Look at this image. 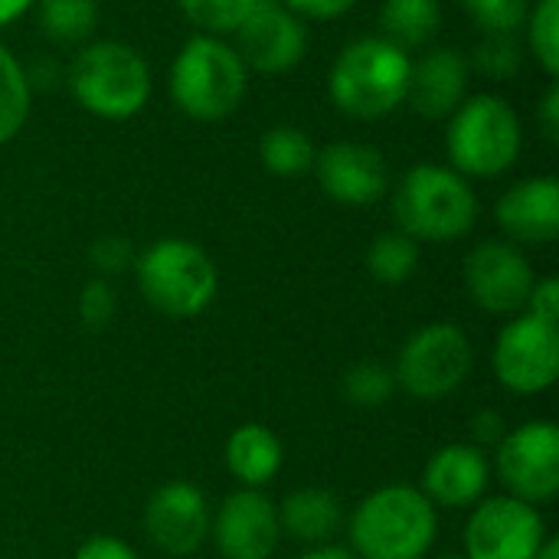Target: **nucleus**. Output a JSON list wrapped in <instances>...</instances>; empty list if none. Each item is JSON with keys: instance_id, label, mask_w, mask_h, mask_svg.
Listing matches in <instances>:
<instances>
[{"instance_id": "obj_1", "label": "nucleus", "mask_w": 559, "mask_h": 559, "mask_svg": "<svg viewBox=\"0 0 559 559\" xmlns=\"http://www.w3.org/2000/svg\"><path fill=\"white\" fill-rule=\"evenodd\" d=\"M436 534V504L409 485L377 488L350 514V554L357 559H423Z\"/></svg>"}, {"instance_id": "obj_2", "label": "nucleus", "mask_w": 559, "mask_h": 559, "mask_svg": "<svg viewBox=\"0 0 559 559\" xmlns=\"http://www.w3.org/2000/svg\"><path fill=\"white\" fill-rule=\"evenodd\" d=\"M413 56L383 36H360L347 43L328 79L331 102L337 111L357 121H377L406 105Z\"/></svg>"}, {"instance_id": "obj_3", "label": "nucleus", "mask_w": 559, "mask_h": 559, "mask_svg": "<svg viewBox=\"0 0 559 559\" xmlns=\"http://www.w3.org/2000/svg\"><path fill=\"white\" fill-rule=\"evenodd\" d=\"M66 85L88 115L124 121L147 105L154 79L147 59L134 46L121 39H98L75 49L66 66Z\"/></svg>"}, {"instance_id": "obj_4", "label": "nucleus", "mask_w": 559, "mask_h": 559, "mask_svg": "<svg viewBox=\"0 0 559 559\" xmlns=\"http://www.w3.org/2000/svg\"><path fill=\"white\" fill-rule=\"evenodd\" d=\"M393 219L416 242H455L478 223L472 180L445 164H416L393 190Z\"/></svg>"}, {"instance_id": "obj_5", "label": "nucleus", "mask_w": 559, "mask_h": 559, "mask_svg": "<svg viewBox=\"0 0 559 559\" xmlns=\"http://www.w3.org/2000/svg\"><path fill=\"white\" fill-rule=\"evenodd\" d=\"M249 92V69L223 36H190L170 66V98L193 121L229 118Z\"/></svg>"}, {"instance_id": "obj_6", "label": "nucleus", "mask_w": 559, "mask_h": 559, "mask_svg": "<svg viewBox=\"0 0 559 559\" xmlns=\"http://www.w3.org/2000/svg\"><path fill=\"white\" fill-rule=\"evenodd\" d=\"M524 147V128L508 98L481 92L468 95L445 128L449 167L465 180H495L508 174Z\"/></svg>"}, {"instance_id": "obj_7", "label": "nucleus", "mask_w": 559, "mask_h": 559, "mask_svg": "<svg viewBox=\"0 0 559 559\" xmlns=\"http://www.w3.org/2000/svg\"><path fill=\"white\" fill-rule=\"evenodd\" d=\"M134 275L147 305L167 318H197L219 292V272L210 252L174 236L147 246L134 259Z\"/></svg>"}, {"instance_id": "obj_8", "label": "nucleus", "mask_w": 559, "mask_h": 559, "mask_svg": "<svg viewBox=\"0 0 559 559\" xmlns=\"http://www.w3.org/2000/svg\"><path fill=\"white\" fill-rule=\"evenodd\" d=\"M475 367V350L468 334L459 324L436 321L419 328L396 357V386H403L413 400L436 403L462 390Z\"/></svg>"}, {"instance_id": "obj_9", "label": "nucleus", "mask_w": 559, "mask_h": 559, "mask_svg": "<svg viewBox=\"0 0 559 559\" xmlns=\"http://www.w3.org/2000/svg\"><path fill=\"white\" fill-rule=\"evenodd\" d=\"M491 472L511 498L524 504H550L559 495V429L550 419H534L511 429L495 449Z\"/></svg>"}, {"instance_id": "obj_10", "label": "nucleus", "mask_w": 559, "mask_h": 559, "mask_svg": "<svg viewBox=\"0 0 559 559\" xmlns=\"http://www.w3.org/2000/svg\"><path fill=\"white\" fill-rule=\"evenodd\" d=\"M495 377L518 396H537L559 377V331L531 314L511 318L495 341Z\"/></svg>"}, {"instance_id": "obj_11", "label": "nucleus", "mask_w": 559, "mask_h": 559, "mask_svg": "<svg viewBox=\"0 0 559 559\" xmlns=\"http://www.w3.org/2000/svg\"><path fill=\"white\" fill-rule=\"evenodd\" d=\"M544 544L540 511L511 495L478 501L465 524V559H537Z\"/></svg>"}, {"instance_id": "obj_12", "label": "nucleus", "mask_w": 559, "mask_h": 559, "mask_svg": "<svg viewBox=\"0 0 559 559\" xmlns=\"http://www.w3.org/2000/svg\"><path fill=\"white\" fill-rule=\"evenodd\" d=\"M233 36L246 69L262 75H285L308 52V26L282 0H255Z\"/></svg>"}, {"instance_id": "obj_13", "label": "nucleus", "mask_w": 559, "mask_h": 559, "mask_svg": "<svg viewBox=\"0 0 559 559\" xmlns=\"http://www.w3.org/2000/svg\"><path fill=\"white\" fill-rule=\"evenodd\" d=\"M537 275L521 246L508 239H488L465 259V288L472 301L498 318L518 314L527 305Z\"/></svg>"}, {"instance_id": "obj_14", "label": "nucleus", "mask_w": 559, "mask_h": 559, "mask_svg": "<svg viewBox=\"0 0 559 559\" xmlns=\"http://www.w3.org/2000/svg\"><path fill=\"white\" fill-rule=\"evenodd\" d=\"M210 537L223 559H272L282 540L278 504L259 488H239L213 514Z\"/></svg>"}, {"instance_id": "obj_15", "label": "nucleus", "mask_w": 559, "mask_h": 559, "mask_svg": "<svg viewBox=\"0 0 559 559\" xmlns=\"http://www.w3.org/2000/svg\"><path fill=\"white\" fill-rule=\"evenodd\" d=\"M210 501L190 481L160 485L144 508V531L151 544L167 557H190L210 537Z\"/></svg>"}, {"instance_id": "obj_16", "label": "nucleus", "mask_w": 559, "mask_h": 559, "mask_svg": "<svg viewBox=\"0 0 559 559\" xmlns=\"http://www.w3.org/2000/svg\"><path fill=\"white\" fill-rule=\"evenodd\" d=\"M321 190L341 206H373L390 190L386 157L364 141H334L314 157Z\"/></svg>"}, {"instance_id": "obj_17", "label": "nucleus", "mask_w": 559, "mask_h": 559, "mask_svg": "<svg viewBox=\"0 0 559 559\" xmlns=\"http://www.w3.org/2000/svg\"><path fill=\"white\" fill-rule=\"evenodd\" d=\"M472 66L468 56L452 46H432L409 69V92L406 102L416 115L429 121L452 118L455 108L468 98Z\"/></svg>"}, {"instance_id": "obj_18", "label": "nucleus", "mask_w": 559, "mask_h": 559, "mask_svg": "<svg viewBox=\"0 0 559 559\" xmlns=\"http://www.w3.org/2000/svg\"><path fill=\"white\" fill-rule=\"evenodd\" d=\"M491 485V462L472 442L442 445L423 468V495L436 508H475Z\"/></svg>"}, {"instance_id": "obj_19", "label": "nucleus", "mask_w": 559, "mask_h": 559, "mask_svg": "<svg viewBox=\"0 0 559 559\" xmlns=\"http://www.w3.org/2000/svg\"><path fill=\"white\" fill-rule=\"evenodd\" d=\"M495 219L514 246H550L559 239L557 177H527L501 193Z\"/></svg>"}, {"instance_id": "obj_20", "label": "nucleus", "mask_w": 559, "mask_h": 559, "mask_svg": "<svg viewBox=\"0 0 559 559\" xmlns=\"http://www.w3.org/2000/svg\"><path fill=\"white\" fill-rule=\"evenodd\" d=\"M347 524L344 504L328 488H298L278 504V527L298 544L324 547Z\"/></svg>"}, {"instance_id": "obj_21", "label": "nucleus", "mask_w": 559, "mask_h": 559, "mask_svg": "<svg viewBox=\"0 0 559 559\" xmlns=\"http://www.w3.org/2000/svg\"><path fill=\"white\" fill-rule=\"evenodd\" d=\"M285 462L282 439L262 426V423H246L239 426L229 442H226V468L242 488H265Z\"/></svg>"}, {"instance_id": "obj_22", "label": "nucleus", "mask_w": 559, "mask_h": 559, "mask_svg": "<svg viewBox=\"0 0 559 559\" xmlns=\"http://www.w3.org/2000/svg\"><path fill=\"white\" fill-rule=\"evenodd\" d=\"M442 0H383L380 36L400 46L403 52L426 49L442 29Z\"/></svg>"}, {"instance_id": "obj_23", "label": "nucleus", "mask_w": 559, "mask_h": 559, "mask_svg": "<svg viewBox=\"0 0 559 559\" xmlns=\"http://www.w3.org/2000/svg\"><path fill=\"white\" fill-rule=\"evenodd\" d=\"M314 157H318L314 141L295 124L269 128L259 141V160L275 177H301L314 167Z\"/></svg>"}, {"instance_id": "obj_24", "label": "nucleus", "mask_w": 559, "mask_h": 559, "mask_svg": "<svg viewBox=\"0 0 559 559\" xmlns=\"http://www.w3.org/2000/svg\"><path fill=\"white\" fill-rule=\"evenodd\" d=\"M33 108V85L23 62L0 43V144L13 141Z\"/></svg>"}, {"instance_id": "obj_25", "label": "nucleus", "mask_w": 559, "mask_h": 559, "mask_svg": "<svg viewBox=\"0 0 559 559\" xmlns=\"http://www.w3.org/2000/svg\"><path fill=\"white\" fill-rule=\"evenodd\" d=\"M419 242L400 229L383 233L370 242L367 249V272L380 282V285H403L416 275L419 269Z\"/></svg>"}, {"instance_id": "obj_26", "label": "nucleus", "mask_w": 559, "mask_h": 559, "mask_svg": "<svg viewBox=\"0 0 559 559\" xmlns=\"http://www.w3.org/2000/svg\"><path fill=\"white\" fill-rule=\"evenodd\" d=\"M33 7L52 43H85L98 26V0H36Z\"/></svg>"}, {"instance_id": "obj_27", "label": "nucleus", "mask_w": 559, "mask_h": 559, "mask_svg": "<svg viewBox=\"0 0 559 559\" xmlns=\"http://www.w3.org/2000/svg\"><path fill=\"white\" fill-rule=\"evenodd\" d=\"M344 400L357 409H380L393 400L396 393V373L386 364L377 360H360L354 364L344 380H341Z\"/></svg>"}, {"instance_id": "obj_28", "label": "nucleus", "mask_w": 559, "mask_h": 559, "mask_svg": "<svg viewBox=\"0 0 559 559\" xmlns=\"http://www.w3.org/2000/svg\"><path fill=\"white\" fill-rule=\"evenodd\" d=\"M468 66L478 69V72H481L485 79H491V82L518 79L521 69H524V46H521V36H518V33H485L481 43L475 46Z\"/></svg>"}, {"instance_id": "obj_29", "label": "nucleus", "mask_w": 559, "mask_h": 559, "mask_svg": "<svg viewBox=\"0 0 559 559\" xmlns=\"http://www.w3.org/2000/svg\"><path fill=\"white\" fill-rule=\"evenodd\" d=\"M527 43L540 69L557 79L559 75V0H537L527 13Z\"/></svg>"}, {"instance_id": "obj_30", "label": "nucleus", "mask_w": 559, "mask_h": 559, "mask_svg": "<svg viewBox=\"0 0 559 559\" xmlns=\"http://www.w3.org/2000/svg\"><path fill=\"white\" fill-rule=\"evenodd\" d=\"M255 0H177L180 13L206 36L236 33Z\"/></svg>"}, {"instance_id": "obj_31", "label": "nucleus", "mask_w": 559, "mask_h": 559, "mask_svg": "<svg viewBox=\"0 0 559 559\" xmlns=\"http://www.w3.org/2000/svg\"><path fill=\"white\" fill-rule=\"evenodd\" d=\"M481 33H521L531 0H459Z\"/></svg>"}, {"instance_id": "obj_32", "label": "nucleus", "mask_w": 559, "mask_h": 559, "mask_svg": "<svg viewBox=\"0 0 559 559\" xmlns=\"http://www.w3.org/2000/svg\"><path fill=\"white\" fill-rule=\"evenodd\" d=\"M115 314V292L105 278H95L88 282L82 292H79V321L88 328V331H102Z\"/></svg>"}, {"instance_id": "obj_33", "label": "nucleus", "mask_w": 559, "mask_h": 559, "mask_svg": "<svg viewBox=\"0 0 559 559\" xmlns=\"http://www.w3.org/2000/svg\"><path fill=\"white\" fill-rule=\"evenodd\" d=\"M88 259L92 265L102 272V275H121L134 265V249L124 236H102L92 249H88Z\"/></svg>"}, {"instance_id": "obj_34", "label": "nucleus", "mask_w": 559, "mask_h": 559, "mask_svg": "<svg viewBox=\"0 0 559 559\" xmlns=\"http://www.w3.org/2000/svg\"><path fill=\"white\" fill-rule=\"evenodd\" d=\"M524 311L544 324H559V282L557 278H537L531 295H527V305Z\"/></svg>"}, {"instance_id": "obj_35", "label": "nucleus", "mask_w": 559, "mask_h": 559, "mask_svg": "<svg viewBox=\"0 0 559 559\" xmlns=\"http://www.w3.org/2000/svg\"><path fill=\"white\" fill-rule=\"evenodd\" d=\"M301 20H341L357 7V0H282Z\"/></svg>"}, {"instance_id": "obj_36", "label": "nucleus", "mask_w": 559, "mask_h": 559, "mask_svg": "<svg viewBox=\"0 0 559 559\" xmlns=\"http://www.w3.org/2000/svg\"><path fill=\"white\" fill-rule=\"evenodd\" d=\"M472 436H475V442L472 445H478V449H488V445H501V439L508 436V423L501 419V413H495V409H481L475 419H472Z\"/></svg>"}, {"instance_id": "obj_37", "label": "nucleus", "mask_w": 559, "mask_h": 559, "mask_svg": "<svg viewBox=\"0 0 559 559\" xmlns=\"http://www.w3.org/2000/svg\"><path fill=\"white\" fill-rule=\"evenodd\" d=\"M72 559H138V554L118 537H88Z\"/></svg>"}, {"instance_id": "obj_38", "label": "nucleus", "mask_w": 559, "mask_h": 559, "mask_svg": "<svg viewBox=\"0 0 559 559\" xmlns=\"http://www.w3.org/2000/svg\"><path fill=\"white\" fill-rule=\"evenodd\" d=\"M540 128L550 141H559V88L557 82L547 88L544 102H540Z\"/></svg>"}, {"instance_id": "obj_39", "label": "nucleus", "mask_w": 559, "mask_h": 559, "mask_svg": "<svg viewBox=\"0 0 559 559\" xmlns=\"http://www.w3.org/2000/svg\"><path fill=\"white\" fill-rule=\"evenodd\" d=\"M36 0H0V29L10 26L13 20H20Z\"/></svg>"}, {"instance_id": "obj_40", "label": "nucleus", "mask_w": 559, "mask_h": 559, "mask_svg": "<svg viewBox=\"0 0 559 559\" xmlns=\"http://www.w3.org/2000/svg\"><path fill=\"white\" fill-rule=\"evenodd\" d=\"M298 559H357L350 550H344V547H334V544H324V547H311L305 557Z\"/></svg>"}, {"instance_id": "obj_41", "label": "nucleus", "mask_w": 559, "mask_h": 559, "mask_svg": "<svg viewBox=\"0 0 559 559\" xmlns=\"http://www.w3.org/2000/svg\"><path fill=\"white\" fill-rule=\"evenodd\" d=\"M537 559H559V540H554V537H547V544L540 547V554H537Z\"/></svg>"}, {"instance_id": "obj_42", "label": "nucleus", "mask_w": 559, "mask_h": 559, "mask_svg": "<svg viewBox=\"0 0 559 559\" xmlns=\"http://www.w3.org/2000/svg\"><path fill=\"white\" fill-rule=\"evenodd\" d=\"M439 559H465V554H462V557H452V554H449V557H439Z\"/></svg>"}]
</instances>
